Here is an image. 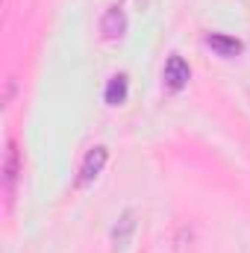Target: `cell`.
Wrapping results in <instances>:
<instances>
[{"label":"cell","mask_w":250,"mask_h":253,"mask_svg":"<svg viewBox=\"0 0 250 253\" xmlns=\"http://www.w3.org/2000/svg\"><path fill=\"white\" fill-rule=\"evenodd\" d=\"M100 33L103 39H121L126 33V15L121 6H109L100 18Z\"/></svg>","instance_id":"obj_4"},{"label":"cell","mask_w":250,"mask_h":253,"mask_svg":"<svg viewBox=\"0 0 250 253\" xmlns=\"http://www.w3.org/2000/svg\"><path fill=\"white\" fill-rule=\"evenodd\" d=\"M188 77H191V68H188V62L183 56H177V53H174V56L165 62V68H162V80H165V85H168L171 91H180L188 83Z\"/></svg>","instance_id":"obj_3"},{"label":"cell","mask_w":250,"mask_h":253,"mask_svg":"<svg viewBox=\"0 0 250 253\" xmlns=\"http://www.w3.org/2000/svg\"><path fill=\"white\" fill-rule=\"evenodd\" d=\"M132 233H135V212L126 209L124 215L118 218V224L112 227V245L115 248H126L129 239H132Z\"/></svg>","instance_id":"obj_6"},{"label":"cell","mask_w":250,"mask_h":253,"mask_svg":"<svg viewBox=\"0 0 250 253\" xmlns=\"http://www.w3.org/2000/svg\"><path fill=\"white\" fill-rule=\"evenodd\" d=\"M206 44L221 56V59H236L242 53V42L233 39V36H224V33H209L206 36Z\"/></svg>","instance_id":"obj_5"},{"label":"cell","mask_w":250,"mask_h":253,"mask_svg":"<svg viewBox=\"0 0 250 253\" xmlns=\"http://www.w3.org/2000/svg\"><path fill=\"white\" fill-rule=\"evenodd\" d=\"M126 91H129V83H126L124 74H115L109 83H106V88H103V100L109 103V106H121L126 100Z\"/></svg>","instance_id":"obj_7"},{"label":"cell","mask_w":250,"mask_h":253,"mask_svg":"<svg viewBox=\"0 0 250 253\" xmlns=\"http://www.w3.org/2000/svg\"><path fill=\"white\" fill-rule=\"evenodd\" d=\"M18 177H21V153L15 138L6 141V153H3V191H6V206H12L15 189H18Z\"/></svg>","instance_id":"obj_1"},{"label":"cell","mask_w":250,"mask_h":253,"mask_svg":"<svg viewBox=\"0 0 250 253\" xmlns=\"http://www.w3.org/2000/svg\"><path fill=\"white\" fill-rule=\"evenodd\" d=\"M106 159H109V153H106V147H91L88 153H85V159H83V168H80V177H77V186H88L91 180H97L100 177V171H103V165H106Z\"/></svg>","instance_id":"obj_2"}]
</instances>
